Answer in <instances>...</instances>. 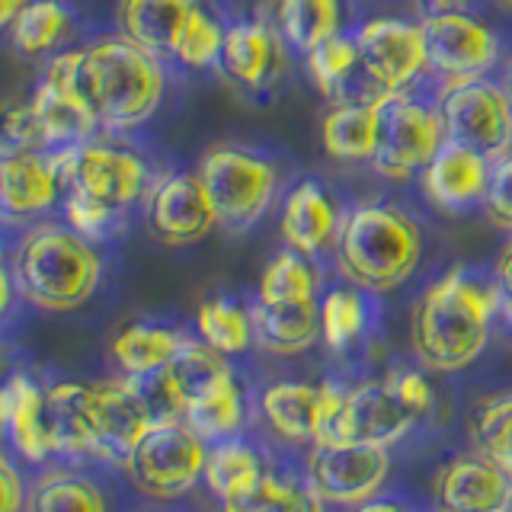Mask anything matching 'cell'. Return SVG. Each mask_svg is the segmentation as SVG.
Instances as JSON below:
<instances>
[{
	"mask_svg": "<svg viewBox=\"0 0 512 512\" xmlns=\"http://www.w3.org/2000/svg\"><path fill=\"white\" fill-rule=\"evenodd\" d=\"M61 196L64 189L52 154L0 144V221L13 228L39 224Z\"/></svg>",
	"mask_w": 512,
	"mask_h": 512,
	"instance_id": "cell-13",
	"label": "cell"
},
{
	"mask_svg": "<svg viewBox=\"0 0 512 512\" xmlns=\"http://www.w3.org/2000/svg\"><path fill=\"white\" fill-rule=\"evenodd\" d=\"M29 112H32V119H36L45 154H55L61 148H71V144L90 141L100 132V122H96L90 106L80 100L77 93L64 90L45 77L39 80L36 93L29 96Z\"/></svg>",
	"mask_w": 512,
	"mask_h": 512,
	"instance_id": "cell-24",
	"label": "cell"
},
{
	"mask_svg": "<svg viewBox=\"0 0 512 512\" xmlns=\"http://www.w3.org/2000/svg\"><path fill=\"white\" fill-rule=\"evenodd\" d=\"M471 436L477 452L487 455L512 480V391L496 394L477 407Z\"/></svg>",
	"mask_w": 512,
	"mask_h": 512,
	"instance_id": "cell-39",
	"label": "cell"
},
{
	"mask_svg": "<svg viewBox=\"0 0 512 512\" xmlns=\"http://www.w3.org/2000/svg\"><path fill=\"white\" fill-rule=\"evenodd\" d=\"M484 208L493 224H500L503 231L512 234V154L500 157L493 164V176H490V189Z\"/></svg>",
	"mask_w": 512,
	"mask_h": 512,
	"instance_id": "cell-45",
	"label": "cell"
},
{
	"mask_svg": "<svg viewBox=\"0 0 512 512\" xmlns=\"http://www.w3.org/2000/svg\"><path fill=\"white\" fill-rule=\"evenodd\" d=\"M346 23L343 0H276V26L288 48L308 55L320 42L340 36Z\"/></svg>",
	"mask_w": 512,
	"mask_h": 512,
	"instance_id": "cell-30",
	"label": "cell"
},
{
	"mask_svg": "<svg viewBox=\"0 0 512 512\" xmlns=\"http://www.w3.org/2000/svg\"><path fill=\"white\" fill-rule=\"evenodd\" d=\"M55 455H93V381H61L45 391Z\"/></svg>",
	"mask_w": 512,
	"mask_h": 512,
	"instance_id": "cell-27",
	"label": "cell"
},
{
	"mask_svg": "<svg viewBox=\"0 0 512 512\" xmlns=\"http://www.w3.org/2000/svg\"><path fill=\"white\" fill-rule=\"evenodd\" d=\"M352 39L359 45L362 74L375 93H407L426 80V42L420 23L378 16L365 20L352 32Z\"/></svg>",
	"mask_w": 512,
	"mask_h": 512,
	"instance_id": "cell-11",
	"label": "cell"
},
{
	"mask_svg": "<svg viewBox=\"0 0 512 512\" xmlns=\"http://www.w3.org/2000/svg\"><path fill=\"white\" fill-rule=\"evenodd\" d=\"M16 298V282H13V266H10V256L0 247V320L7 317L10 304Z\"/></svg>",
	"mask_w": 512,
	"mask_h": 512,
	"instance_id": "cell-48",
	"label": "cell"
},
{
	"mask_svg": "<svg viewBox=\"0 0 512 512\" xmlns=\"http://www.w3.org/2000/svg\"><path fill=\"white\" fill-rule=\"evenodd\" d=\"M301 487V477L295 474H276L266 471L247 484L244 490H237L228 500H221V512H282L292 503L295 490Z\"/></svg>",
	"mask_w": 512,
	"mask_h": 512,
	"instance_id": "cell-41",
	"label": "cell"
},
{
	"mask_svg": "<svg viewBox=\"0 0 512 512\" xmlns=\"http://www.w3.org/2000/svg\"><path fill=\"white\" fill-rule=\"evenodd\" d=\"M42 77L77 93L109 135L135 132L151 122L167 93L164 61L122 32L55 52Z\"/></svg>",
	"mask_w": 512,
	"mask_h": 512,
	"instance_id": "cell-1",
	"label": "cell"
},
{
	"mask_svg": "<svg viewBox=\"0 0 512 512\" xmlns=\"http://www.w3.org/2000/svg\"><path fill=\"white\" fill-rule=\"evenodd\" d=\"M208 442L189 423L151 426L135 445L125 474L151 500H180L202 480Z\"/></svg>",
	"mask_w": 512,
	"mask_h": 512,
	"instance_id": "cell-9",
	"label": "cell"
},
{
	"mask_svg": "<svg viewBox=\"0 0 512 512\" xmlns=\"http://www.w3.org/2000/svg\"><path fill=\"white\" fill-rule=\"evenodd\" d=\"M432 512H512V480L477 448L458 452L432 480Z\"/></svg>",
	"mask_w": 512,
	"mask_h": 512,
	"instance_id": "cell-16",
	"label": "cell"
},
{
	"mask_svg": "<svg viewBox=\"0 0 512 512\" xmlns=\"http://www.w3.org/2000/svg\"><path fill=\"white\" fill-rule=\"evenodd\" d=\"M304 64H308L314 87L324 93L330 103H375V100H368L362 90H368L381 100V93H375V87L368 84V77L362 74L359 45L352 36H343L340 32V36L320 42L314 52L304 55Z\"/></svg>",
	"mask_w": 512,
	"mask_h": 512,
	"instance_id": "cell-26",
	"label": "cell"
},
{
	"mask_svg": "<svg viewBox=\"0 0 512 512\" xmlns=\"http://www.w3.org/2000/svg\"><path fill=\"white\" fill-rule=\"evenodd\" d=\"M416 423L420 420L400 404L388 381L368 378L349 388L340 420H336V429H333V439L327 445L394 448Z\"/></svg>",
	"mask_w": 512,
	"mask_h": 512,
	"instance_id": "cell-15",
	"label": "cell"
},
{
	"mask_svg": "<svg viewBox=\"0 0 512 512\" xmlns=\"http://www.w3.org/2000/svg\"><path fill=\"white\" fill-rule=\"evenodd\" d=\"M320 298L260 301L250 308L253 343L269 356H298L320 340Z\"/></svg>",
	"mask_w": 512,
	"mask_h": 512,
	"instance_id": "cell-23",
	"label": "cell"
},
{
	"mask_svg": "<svg viewBox=\"0 0 512 512\" xmlns=\"http://www.w3.org/2000/svg\"><path fill=\"white\" fill-rule=\"evenodd\" d=\"M125 381L135 391L144 413H148L151 426L186 423V397L180 384L173 381L170 368H157V372L148 375H125Z\"/></svg>",
	"mask_w": 512,
	"mask_h": 512,
	"instance_id": "cell-40",
	"label": "cell"
},
{
	"mask_svg": "<svg viewBox=\"0 0 512 512\" xmlns=\"http://www.w3.org/2000/svg\"><path fill=\"white\" fill-rule=\"evenodd\" d=\"M500 317V288L493 272L452 266L420 295L413 308V352L429 372L452 375L474 365Z\"/></svg>",
	"mask_w": 512,
	"mask_h": 512,
	"instance_id": "cell-2",
	"label": "cell"
},
{
	"mask_svg": "<svg viewBox=\"0 0 512 512\" xmlns=\"http://www.w3.org/2000/svg\"><path fill=\"white\" fill-rule=\"evenodd\" d=\"M503 4H506V7H509V10H512V0H503Z\"/></svg>",
	"mask_w": 512,
	"mask_h": 512,
	"instance_id": "cell-55",
	"label": "cell"
},
{
	"mask_svg": "<svg viewBox=\"0 0 512 512\" xmlns=\"http://www.w3.org/2000/svg\"><path fill=\"white\" fill-rule=\"evenodd\" d=\"M0 436L29 464H45L55 455L45 391L26 375H10L0 384Z\"/></svg>",
	"mask_w": 512,
	"mask_h": 512,
	"instance_id": "cell-21",
	"label": "cell"
},
{
	"mask_svg": "<svg viewBox=\"0 0 512 512\" xmlns=\"http://www.w3.org/2000/svg\"><path fill=\"white\" fill-rule=\"evenodd\" d=\"M282 512H327V503L320 500V496L311 490V484L308 480H301V487L295 490V496H292V503H288Z\"/></svg>",
	"mask_w": 512,
	"mask_h": 512,
	"instance_id": "cell-49",
	"label": "cell"
},
{
	"mask_svg": "<svg viewBox=\"0 0 512 512\" xmlns=\"http://www.w3.org/2000/svg\"><path fill=\"white\" fill-rule=\"evenodd\" d=\"M148 228L167 247H192L218 228L199 173H167L148 192Z\"/></svg>",
	"mask_w": 512,
	"mask_h": 512,
	"instance_id": "cell-14",
	"label": "cell"
},
{
	"mask_svg": "<svg viewBox=\"0 0 512 512\" xmlns=\"http://www.w3.org/2000/svg\"><path fill=\"white\" fill-rule=\"evenodd\" d=\"M266 471H269V461L260 448L240 436H231L208 448L202 480L208 493L218 496V503H221V500H228V496H234L237 490H244L247 484H253V480Z\"/></svg>",
	"mask_w": 512,
	"mask_h": 512,
	"instance_id": "cell-32",
	"label": "cell"
},
{
	"mask_svg": "<svg viewBox=\"0 0 512 512\" xmlns=\"http://www.w3.org/2000/svg\"><path fill=\"white\" fill-rule=\"evenodd\" d=\"M0 512H23V480L4 452H0Z\"/></svg>",
	"mask_w": 512,
	"mask_h": 512,
	"instance_id": "cell-47",
	"label": "cell"
},
{
	"mask_svg": "<svg viewBox=\"0 0 512 512\" xmlns=\"http://www.w3.org/2000/svg\"><path fill=\"white\" fill-rule=\"evenodd\" d=\"M378 103H333L320 122L324 151L340 164H368L378 144Z\"/></svg>",
	"mask_w": 512,
	"mask_h": 512,
	"instance_id": "cell-28",
	"label": "cell"
},
{
	"mask_svg": "<svg viewBox=\"0 0 512 512\" xmlns=\"http://www.w3.org/2000/svg\"><path fill=\"white\" fill-rule=\"evenodd\" d=\"M4 372H7V349L0 343V378H4Z\"/></svg>",
	"mask_w": 512,
	"mask_h": 512,
	"instance_id": "cell-53",
	"label": "cell"
},
{
	"mask_svg": "<svg viewBox=\"0 0 512 512\" xmlns=\"http://www.w3.org/2000/svg\"><path fill=\"white\" fill-rule=\"evenodd\" d=\"M336 269L343 279L372 295L394 292L423 260V234L404 208L365 202L349 208L336 237Z\"/></svg>",
	"mask_w": 512,
	"mask_h": 512,
	"instance_id": "cell-4",
	"label": "cell"
},
{
	"mask_svg": "<svg viewBox=\"0 0 512 512\" xmlns=\"http://www.w3.org/2000/svg\"><path fill=\"white\" fill-rule=\"evenodd\" d=\"M506 90H509V96H512V61H509V74H506Z\"/></svg>",
	"mask_w": 512,
	"mask_h": 512,
	"instance_id": "cell-54",
	"label": "cell"
},
{
	"mask_svg": "<svg viewBox=\"0 0 512 512\" xmlns=\"http://www.w3.org/2000/svg\"><path fill=\"white\" fill-rule=\"evenodd\" d=\"M16 295L32 308L68 314L84 308L103 282V256L68 224H29L10 256Z\"/></svg>",
	"mask_w": 512,
	"mask_h": 512,
	"instance_id": "cell-3",
	"label": "cell"
},
{
	"mask_svg": "<svg viewBox=\"0 0 512 512\" xmlns=\"http://www.w3.org/2000/svg\"><path fill=\"white\" fill-rule=\"evenodd\" d=\"M148 429V413L128 388L125 375L93 381V458L125 468Z\"/></svg>",
	"mask_w": 512,
	"mask_h": 512,
	"instance_id": "cell-18",
	"label": "cell"
},
{
	"mask_svg": "<svg viewBox=\"0 0 512 512\" xmlns=\"http://www.w3.org/2000/svg\"><path fill=\"white\" fill-rule=\"evenodd\" d=\"M186 423L196 429L208 445L240 436V429L247 423V400H244V388H240L237 375L224 378L212 391L189 400Z\"/></svg>",
	"mask_w": 512,
	"mask_h": 512,
	"instance_id": "cell-33",
	"label": "cell"
},
{
	"mask_svg": "<svg viewBox=\"0 0 512 512\" xmlns=\"http://www.w3.org/2000/svg\"><path fill=\"white\" fill-rule=\"evenodd\" d=\"M445 141L480 151L493 164L512 154V96L506 84L477 77L436 93Z\"/></svg>",
	"mask_w": 512,
	"mask_h": 512,
	"instance_id": "cell-10",
	"label": "cell"
},
{
	"mask_svg": "<svg viewBox=\"0 0 512 512\" xmlns=\"http://www.w3.org/2000/svg\"><path fill=\"white\" fill-rule=\"evenodd\" d=\"M26 512H106V496L77 471H48L32 484Z\"/></svg>",
	"mask_w": 512,
	"mask_h": 512,
	"instance_id": "cell-36",
	"label": "cell"
},
{
	"mask_svg": "<svg viewBox=\"0 0 512 512\" xmlns=\"http://www.w3.org/2000/svg\"><path fill=\"white\" fill-rule=\"evenodd\" d=\"M221 42H224V26L218 23L215 13H208L205 4L196 10V16L189 20V29L176 48L173 61L186 71H205V68H218V55H221Z\"/></svg>",
	"mask_w": 512,
	"mask_h": 512,
	"instance_id": "cell-42",
	"label": "cell"
},
{
	"mask_svg": "<svg viewBox=\"0 0 512 512\" xmlns=\"http://www.w3.org/2000/svg\"><path fill=\"white\" fill-rule=\"evenodd\" d=\"M199 7L202 0H119L116 20L125 39L160 61H173Z\"/></svg>",
	"mask_w": 512,
	"mask_h": 512,
	"instance_id": "cell-22",
	"label": "cell"
},
{
	"mask_svg": "<svg viewBox=\"0 0 512 512\" xmlns=\"http://www.w3.org/2000/svg\"><path fill=\"white\" fill-rule=\"evenodd\" d=\"M61 212H64V224H68L71 231H77L80 237L93 240V244L109 240L125 221V215L116 212V208H109L96 199H87V196H77V192H64Z\"/></svg>",
	"mask_w": 512,
	"mask_h": 512,
	"instance_id": "cell-43",
	"label": "cell"
},
{
	"mask_svg": "<svg viewBox=\"0 0 512 512\" xmlns=\"http://www.w3.org/2000/svg\"><path fill=\"white\" fill-rule=\"evenodd\" d=\"M493 279L500 288V317L512 327V234L506 240V247L500 250V260L493 266Z\"/></svg>",
	"mask_w": 512,
	"mask_h": 512,
	"instance_id": "cell-46",
	"label": "cell"
},
{
	"mask_svg": "<svg viewBox=\"0 0 512 512\" xmlns=\"http://www.w3.org/2000/svg\"><path fill=\"white\" fill-rule=\"evenodd\" d=\"M199 340H205L221 356H240L253 346V320L250 308L234 298H208L196 311Z\"/></svg>",
	"mask_w": 512,
	"mask_h": 512,
	"instance_id": "cell-37",
	"label": "cell"
},
{
	"mask_svg": "<svg viewBox=\"0 0 512 512\" xmlns=\"http://www.w3.org/2000/svg\"><path fill=\"white\" fill-rule=\"evenodd\" d=\"M170 375L180 384V391L189 400H196L199 394L212 391L215 384H221L224 378L237 375L234 365L228 362V356H221L218 349H212L205 340H183V346L176 349V356L170 359Z\"/></svg>",
	"mask_w": 512,
	"mask_h": 512,
	"instance_id": "cell-38",
	"label": "cell"
},
{
	"mask_svg": "<svg viewBox=\"0 0 512 512\" xmlns=\"http://www.w3.org/2000/svg\"><path fill=\"white\" fill-rule=\"evenodd\" d=\"M32 0H0V32L10 29L16 23V16H20Z\"/></svg>",
	"mask_w": 512,
	"mask_h": 512,
	"instance_id": "cell-51",
	"label": "cell"
},
{
	"mask_svg": "<svg viewBox=\"0 0 512 512\" xmlns=\"http://www.w3.org/2000/svg\"><path fill=\"white\" fill-rule=\"evenodd\" d=\"M384 381L391 384V391L397 394V400L404 404L416 420H423V416L432 410V404H436V394H432V384L426 381L423 372H416V368H391L388 375H384Z\"/></svg>",
	"mask_w": 512,
	"mask_h": 512,
	"instance_id": "cell-44",
	"label": "cell"
},
{
	"mask_svg": "<svg viewBox=\"0 0 512 512\" xmlns=\"http://www.w3.org/2000/svg\"><path fill=\"white\" fill-rule=\"evenodd\" d=\"M74 13L61 4V0H32V4L16 16L10 26L13 48L26 58L52 55L61 42L71 36Z\"/></svg>",
	"mask_w": 512,
	"mask_h": 512,
	"instance_id": "cell-34",
	"label": "cell"
},
{
	"mask_svg": "<svg viewBox=\"0 0 512 512\" xmlns=\"http://www.w3.org/2000/svg\"><path fill=\"white\" fill-rule=\"evenodd\" d=\"M429 10H464L468 0H426Z\"/></svg>",
	"mask_w": 512,
	"mask_h": 512,
	"instance_id": "cell-52",
	"label": "cell"
},
{
	"mask_svg": "<svg viewBox=\"0 0 512 512\" xmlns=\"http://www.w3.org/2000/svg\"><path fill=\"white\" fill-rule=\"evenodd\" d=\"M324 295V276L314 256L298 253L292 247L279 250L266 263L260 276V301H301V298H320Z\"/></svg>",
	"mask_w": 512,
	"mask_h": 512,
	"instance_id": "cell-35",
	"label": "cell"
},
{
	"mask_svg": "<svg viewBox=\"0 0 512 512\" xmlns=\"http://www.w3.org/2000/svg\"><path fill=\"white\" fill-rule=\"evenodd\" d=\"M282 36L263 20L224 26L218 71L234 87L260 93L282 77Z\"/></svg>",
	"mask_w": 512,
	"mask_h": 512,
	"instance_id": "cell-19",
	"label": "cell"
},
{
	"mask_svg": "<svg viewBox=\"0 0 512 512\" xmlns=\"http://www.w3.org/2000/svg\"><path fill=\"white\" fill-rule=\"evenodd\" d=\"M52 164L61 176L64 192L96 199L116 212L128 215L141 199H148L154 186L151 167L135 148L112 141H80L52 154Z\"/></svg>",
	"mask_w": 512,
	"mask_h": 512,
	"instance_id": "cell-6",
	"label": "cell"
},
{
	"mask_svg": "<svg viewBox=\"0 0 512 512\" xmlns=\"http://www.w3.org/2000/svg\"><path fill=\"white\" fill-rule=\"evenodd\" d=\"M442 141L445 128L436 100L416 90L388 93L378 103V144L368 164L384 180H410L423 173Z\"/></svg>",
	"mask_w": 512,
	"mask_h": 512,
	"instance_id": "cell-7",
	"label": "cell"
},
{
	"mask_svg": "<svg viewBox=\"0 0 512 512\" xmlns=\"http://www.w3.org/2000/svg\"><path fill=\"white\" fill-rule=\"evenodd\" d=\"M199 180L215 208L218 228L244 234L260 221L279 196V170L263 154L221 144L199 160Z\"/></svg>",
	"mask_w": 512,
	"mask_h": 512,
	"instance_id": "cell-5",
	"label": "cell"
},
{
	"mask_svg": "<svg viewBox=\"0 0 512 512\" xmlns=\"http://www.w3.org/2000/svg\"><path fill=\"white\" fill-rule=\"evenodd\" d=\"M340 208H336L333 196L324 189L320 180H301L285 192L282 202V221L279 231L285 247H292L298 253L317 256L336 247V237H340Z\"/></svg>",
	"mask_w": 512,
	"mask_h": 512,
	"instance_id": "cell-20",
	"label": "cell"
},
{
	"mask_svg": "<svg viewBox=\"0 0 512 512\" xmlns=\"http://www.w3.org/2000/svg\"><path fill=\"white\" fill-rule=\"evenodd\" d=\"M260 413L285 445L311 448L320 429V384L272 381L260 394Z\"/></svg>",
	"mask_w": 512,
	"mask_h": 512,
	"instance_id": "cell-25",
	"label": "cell"
},
{
	"mask_svg": "<svg viewBox=\"0 0 512 512\" xmlns=\"http://www.w3.org/2000/svg\"><path fill=\"white\" fill-rule=\"evenodd\" d=\"M420 29L426 42V77L436 84V93L487 77L500 64V36L468 10H429Z\"/></svg>",
	"mask_w": 512,
	"mask_h": 512,
	"instance_id": "cell-8",
	"label": "cell"
},
{
	"mask_svg": "<svg viewBox=\"0 0 512 512\" xmlns=\"http://www.w3.org/2000/svg\"><path fill=\"white\" fill-rule=\"evenodd\" d=\"M391 474V448L311 445L304 480L330 506H362L381 493Z\"/></svg>",
	"mask_w": 512,
	"mask_h": 512,
	"instance_id": "cell-12",
	"label": "cell"
},
{
	"mask_svg": "<svg viewBox=\"0 0 512 512\" xmlns=\"http://www.w3.org/2000/svg\"><path fill=\"white\" fill-rule=\"evenodd\" d=\"M356 512H413V509L404 500H397V496H372V500L356 506Z\"/></svg>",
	"mask_w": 512,
	"mask_h": 512,
	"instance_id": "cell-50",
	"label": "cell"
},
{
	"mask_svg": "<svg viewBox=\"0 0 512 512\" xmlns=\"http://www.w3.org/2000/svg\"><path fill=\"white\" fill-rule=\"evenodd\" d=\"M320 340L333 352H349L375 324V298L356 285H333L320 295Z\"/></svg>",
	"mask_w": 512,
	"mask_h": 512,
	"instance_id": "cell-29",
	"label": "cell"
},
{
	"mask_svg": "<svg viewBox=\"0 0 512 512\" xmlns=\"http://www.w3.org/2000/svg\"><path fill=\"white\" fill-rule=\"evenodd\" d=\"M183 340L186 333L164 324H128L116 333L109 352L122 375H148L167 368Z\"/></svg>",
	"mask_w": 512,
	"mask_h": 512,
	"instance_id": "cell-31",
	"label": "cell"
},
{
	"mask_svg": "<svg viewBox=\"0 0 512 512\" xmlns=\"http://www.w3.org/2000/svg\"><path fill=\"white\" fill-rule=\"evenodd\" d=\"M493 176V160L480 151L455 141H442V148L420 173L423 196L442 212H468L484 205Z\"/></svg>",
	"mask_w": 512,
	"mask_h": 512,
	"instance_id": "cell-17",
	"label": "cell"
}]
</instances>
